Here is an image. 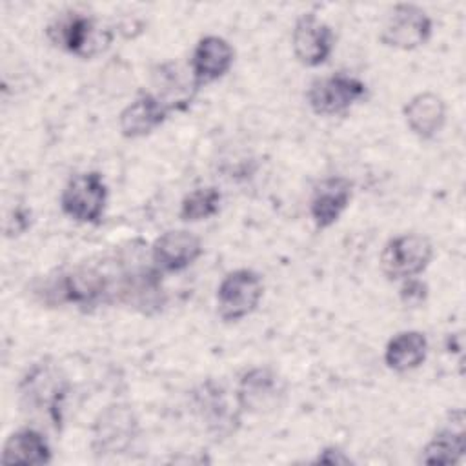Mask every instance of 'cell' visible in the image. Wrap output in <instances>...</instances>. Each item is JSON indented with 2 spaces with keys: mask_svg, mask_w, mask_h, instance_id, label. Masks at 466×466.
Masks as SVG:
<instances>
[{
  "mask_svg": "<svg viewBox=\"0 0 466 466\" xmlns=\"http://www.w3.org/2000/svg\"><path fill=\"white\" fill-rule=\"evenodd\" d=\"M433 258V244L422 233H402L390 238L380 251V271L388 280L420 275Z\"/></svg>",
  "mask_w": 466,
  "mask_h": 466,
  "instance_id": "3",
  "label": "cell"
},
{
  "mask_svg": "<svg viewBox=\"0 0 466 466\" xmlns=\"http://www.w3.org/2000/svg\"><path fill=\"white\" fill-rule=\"evenodd\" d=\"M284 382L282 379L268 366L251 368L240 379L237 390L238 406L246 411L264 413L271 411L280 404L284 397Z\"/></svg>",
  "mask_w": 466,
  "mask_h": 466,
  "instance_id": "11",
  "label": "cell"
},
{
  "mask_svg": "<svg viewBox=\"0 0 466 466\" xmlns=\"http://www.w3.org/2000/svg\"><path fill=\"white\" fill-rule=\"evenodd\" d=\"M53 451L47 439L35 428H20L13 431L2 448V464L40 466L51 462Z\"/></svg>",
  "mask_w": 466,
  "mask_h": 466,
  "instance_id": "17",
  "label": "cell"
},
{
  "mask_svg": "<svg viewBox=\"0 0 466 466\" xmlns=\"http://www.w3.org/2000/svg\"><path fill=\"white\" fill-rule=\"evenodd\" d=\"M291 47L295 58L306 67L324 64L335 47L333 29L317 18L315 13H304L297 18L291 31Z\"/></svg>",
  "mask_w": 466,
  "mask_h": 466,
  "instance_id": "10",
  "label": "cell"
},
{
  "mask_svg": "<svg viewBox=\"0 0 466 466\" xmlns=\"http://www.w3.org/2000/svg\"><path fill=\"white\" fill-rule=\"evenodd\" d=\"M138 435V419L129 404L106 406L91 426V450L95 455L109 457L126 453Z\"/></svg>",
  "mask_w": 466,
  "mask_h": 466,
  "instance_id": "5",
  "label": "cell"
},
{
  "mask_svg": "<svg viewBox=\"0 0 466 466\" xmlns=\"http://www.w3.org/2000/svg\"><path fill=\"white\" fill-rule=\"evenodd\" d=\"M262 297L264 282L257 271L233 269L217 288V313L224 322H238L258 308Z\"/></svg>",
  "mask_w": 466,
  "mask_h": 466,
  "instance_id": "6",
  "label": "cell"
},
{
  "mask_svg": "<svg viewBox=\"0 0 466 466\" xmlns=\"http://www.w3.org/2000/svg\"><path fill=\"white\" fill-rule=\"evenodd\" d=\"M353 182L346 177H328L320 180L309 200V217L317 229L331 228L351 202Z\"/></svg>",
  "mask_w": 466,
  "mask_h": 466,
  "instance_id": "14",
  "label": "cell"
},
{
  "mask_svg": "<svg viewBox=\"0 0 466 466\" xmlns=\"http://www.w3.org/2000/svg\"><path fill=\"white\" fill-rule=\"evenodd\" d=\"M428 357V339L422 331L406 329L393 335L384 348V362L397 373L417 370Z\"/></svg>",
  "mask_w": 466,
  "mask_h": 466,
  "instance_id": "18",
  "label": "cell"
},
{
  "mask_svg": "<svg viewBox=\"0 0 466 466\" xmlns=\"http://www.w3.org/2000/svg\"><path fill=\"white\" fill-rule=\"evenodd\" d=\"M235 49L233 46L218 36L206 35L202 36L191 55V75H193V89H200L218 78H222L233 66Z\"/></svg>",
  "mask_w": 466,
  "mask_h": 466,
  "instance_id": "12",
  "label": "cell"
},
{
  "mask_svg": "<svg viewBox=\"0 0 466 466\" xmlns=\"http://www.w3.org/2000/svg\"><path fill=\"white\" fill-rule=\"evenodd\" d=\"M433 33L430 15L417 4H397L388 13L380 29V42L400 51H413L424 46Z\"/></svg>",
  "mask_w": 466,
  "mask_h": 466,
  "instance_id": "8",
  "label": "cell"
},
{
  "mask_svg": "<svg viewBox=\"0 0 466 466\" xmlns=\"http://www.w3.org/2000/svg\"><path fill=\"white\" fill-rule=\"evenodd\" d=\"M107 204V184L98 171L73 175L62 189L60 209L80 224H98Z\"/></svg>",
  "mask_w": 466,
  "mask_h": 466,
  "instance_id": "4",
  "label": "cell"
},
{
  "mask_svg": "<svg viewBox=\"0 0 466 466\" xmlns=\"http://www.w3.org/2000/svg\"><path fill=\"white\" fill-rule=\"evenodd\" d=\"M53 291L58 302H69L82 308L109 302L113 297L111 280L96 266H80L66 275H60L53 284Z\"/></svg>",
  "mask_w": 466,
  "mask_h": 466,
  "instance_id": "9",
  "label": "cell"
},
{
  "mask_svg": "<svg viewBox=\"0 0 466 466\" xmlns=\"http://www.w3.org/2000/svg\"><path fill=\"white\" fill-rule=\"evenodd\" d=\"M204 248L200 238L189 229H167L151 246V262L160 271H182L189 268Z\"/></svg>",
  "mask_w": 466,
  "mask_h": 466,
  "instance_id": "13",
  "label": "cell"
},
{
  "mask_svg": "<svg viewBox=\"0 0 466 466\" xmlns=\"http://www.w3.org/2000/svg\"><path fill=\"white\" fill-rule=\"evenodd\" d=\"M56 47L80 58H93L111 44V31L100 27L95 18L82 13H69L53 20L46 29Z\"/></svg>",
  "mask_w": 466,
  "mask_h": 466,
  "instance_id": "2",
  "label": "cell"
},
{
  "mask_svg": "<svg viewBox=\"0 0 466 466\" xmlns=\"http://www.w3.org/2000/svg\"><path fill=\"white\" fill-rule=\"evenodd\" d=\"M315 462H322V464H350L351 459L340 451L339 448L335 446H329V448H324L319 457L315 459Z\"/></svg>",
  "mask_w": 466,
  "mask_h": 466,
  "instance_id": "22",
  "label": "cell"
},
{
  "mask_svg": "<svg viewBox=\"0 0 466 466\" xmlns=\"http://www.w3.org/2000/svg\"><path fill=\"white\" fill-rule=\"evenodd\" d=\"M368 93L366 84L346 73H333L329 76L317 78L306 91L308 106L315 115L335 116L350 111Z\"/></svg>",
  "mask_w": 466,
  "mask_h": 466,
  "instance_id": "7",
  "label": "cell"
},
{
  "mask_svg": "<svg viewBox=\"0 0 466 466\" xmlns=\"http://www.w3.org/2000/svg\"><path fill=\"white\" fill-rule=\"evenodd\" d=\"M402 113L410 131L415 137L420 140H431L442 131L448 107L441 95L433 91H422L406 102Z\"/></svg>",
  "mask_w": 466,
  "mask_h": 466,
  "instance_id": "16",
  "label": "cell"
},
{
  "mask_svg": "<svg viewBox=\"0 0 466 466\" xmlns=\"http://www.w3.org/2000/svg\"><path fill=\"white\" fill-rule=\"evenodd\" d=\"M171 106L151 93H142L131 104H127L118 115V129L126 138H142L160 127Z\"/></svg>",
  "mask_w": 466,
  "mask_h": 466,
  "instance_id": "15",
  "label": "cell"
},
{
  "mask_svg": "<svg viewBox=\"0 0 466 466\" xmlns=\"http://www.w3.org/2000/svg\"><path fill=\"white\" fill-rule=\"evenodd\" d=\"M399 295H400L402 304H406L410 308H417V306H422L426 302V299H428V286H426V282H422L417 277L406 279V280H402Z\"/></svg>",
  "mask_w": 466,
  "mask_h": 466,
  "instance_id": "21",
  "label": "cell"
},
{
  "mask_svg": "<svg viewBox=\"0 0 466 466\" xmlns=\"http://www.w3.org/2000/svg\"><path fill=\"white\" fill-rule=\"evenodd\" d=\"M220 200H222V195L217 187H211V186L209 187H197L182 198L178 217L184 222L206 220V218L218 213Z\"/></svg>",
  "mask_w": 466,
  "mask_h": 466,
  "instance_id": "20",
  "label": "cell"
},
{
  "mask_svg": "<svg viewBox=\"0 0 466 466\" xmlns=\"http://www.w3.org/2000/svg\"><path fill=\"white\" fill-rule=\"evenodd\" d=\"M462 422H464V417L459 419L455 426L441 428L422 448L420 461L430 466L457 464L462 459L466 450Z\"/></svg>",
  "mask_w": 466,
  "mask_h": 466,
  "instance_id": "19",
  "label": "cell"
},
{
  "mask_svg": "<svg viewBox=\"0 0 466 466\" xmlns=\"http://www.w3.org/2000/svg\"><path fill=\"white\" fill-rule=\"evenodd\" d=\"M67 379L55 364L36 362L27 370L20 382V395L27 408L46 411L49 420L58 428L62 422L64 400L67 397Z\"/></svg>",
  "mask_w": 466,
  "mask_h": 466,
  "instance_id": "1",
  "label": "cell"
}]
</instances>
